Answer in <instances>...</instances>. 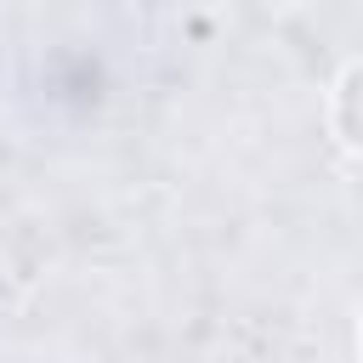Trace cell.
Here are the masks:
<instances>
[{
  "label": "cell",
  "mask_w": 363,
  "mask_h": 363,
  "mask_svg": "<svg viewBox=\"0 0 363 363\" xmlns=\"http://www.w3.org/2000/svg\"><path fill=\"white\" fill-rule=\"evenodd\" d=\"M352 96H357V68H346V79H340V142H346V147H357V125H352Z\"/></svg>",
  "instance_id": "obj_1"
}]
</instances>
